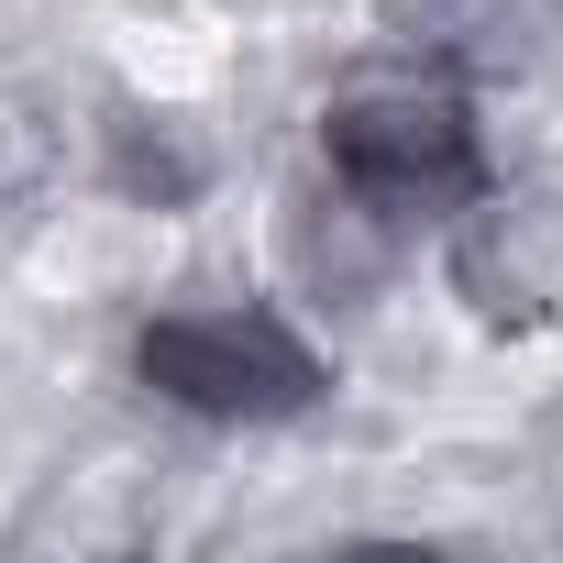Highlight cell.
Segmentation results:
<instances>
[{
    "mask_svg": "<svg viewBox=\"0 0 563 563\" xmlns=\"http://www.w3.org/2000/svg\"><path fill=\"white\" fill-rule=\"evenodd\" d=\"M387 34L420 67H464V78H508L530 56V12L519 0H387Z\"/></svg>",
    "mask_w": 563,
    "mask_h": 563,
    "instance_id": "3957f363",
    "label": "cell"
},
{
    "mask_svg": "<svg viewBox=\"0 0 563 563\" xmlns=\"http://www.w3.org/2000/svg\"><path fill=\"white\" fill-rule=\"evenodd\" d=\"M332 177L365 210H442L475 199V111L453 78H354L321 111Z\"/></svg>",
    "mask_w": 563,
    "mask_h": 563,
    "instance_id": "6da1fadb",
    "label": "cell"
},
{
    "mask_svg": "<svg viewBox=\"0 0 563 563\" xmlns=\"http://www.w3.org/2000/svg\"><path fill=\"white\" fill-rule=\"evenodd\" d=\"M133 376L199 420H299L321 409V354L276 321V310H188V321H144Z\"/></svg>",
    "mask_w": 563,
    "mask_h": 563,
    "instance_id": "7a4b0ae2",
    "label": "cell"
},
{
    "mask_svg": "<svg viewBox=\"0 0 563 563\" xmlns=\"http://www.w3.org/2000/svg\"><path fill=\"white\" fill-rule=\"evenodd\" d=\"M56 166V122L23 100V89H0V199H34Z\"/></svg>",
    "mask_w": 563,
    "mask_h": 563,
    "instance_id": "277c9868",
    "label": "cell"
}]
</instances>
